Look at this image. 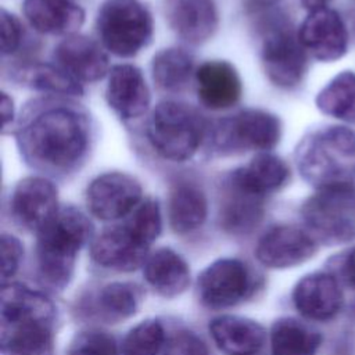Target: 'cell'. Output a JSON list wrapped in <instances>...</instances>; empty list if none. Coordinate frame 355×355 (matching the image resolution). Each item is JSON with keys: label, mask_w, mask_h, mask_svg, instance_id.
<instances>
[{"label": "cell", "mask_w": 355, "mask_h": 355, "mask_svg": "<svg viewBox=\"0 0 355 355\" xmlns=\"http://www.w3.org/2000/svg\"><path fill=\"white\" fill-rule=\"evenodd\" d=\"M15 137L22 158L32 168L67 173L89 150L90 123L76 107L47 103L21 121Z\"/></svg>", "instance_id": "cell-1"}, {"label": "cell", "mask_w": 355, "mask_h": 355, "mask_svg": "<svg viewBox=\"0 0 355 355\" xmlns=\"http://www.w3.org/2000/svg\"><path fill=\"white\" fill-rule=\"evenodd\" d=\"M294 157L300 175L316 190L355 183V130L351 128L334 125L309 132Z\"/></svg>", "instance_id": "cell-2"}, {"label": "cell", "mask_w": 355, "mask_h": 355, "mask_svg": "<svg viewBox=\"0 0 355 355\" xmlns=\"http://www.w3.org/2000/svg\"><path fill=\"white\" fill-rule=\"evenodd\" d=\"M92 230V223L83 212L75 207H65L39 232V270L49 284L64 287L69 282L76 255Z\"/></svg>", "instance_id": "cell-3"}, {"label": "cell", "mask_w": 355, "mask_h": 355, "mask_svg": "<svg viewBox=\"0 0 355 355\" xmlns=\"http://www.w3.org/2000/svg\"><path fill=\"white\" fill-rule=\"evenodd\" d=\"M200 114L187 104L165 100L153 110L147 137L153 148L165 159L184 162L200 148L205 135Z\"/></svg>", "instance_id": "cell-4"}, {"label": "cell", "mask_w": 355, "mask_h": 355, "mask_svg": "<svg viewBox=\"0 0 355 355\" xmlns=\"http://www.w3.org/2000/svg\"><path fill=\"white\" fill-rule=\"evenodd\" d=\"M96 28L101 44L114 55H136L151 40L154 24L140 0H105L98 8Z\"/></svg>", "instance_id": "cell-5"}, {"label": "cell", "mask_w": 355, "mask_h": 355, "mask_svg": "<svg viewBox=\"0 0 355 355\" xmlns=\"http://www.w3.org/2000/svg\"><path fill=\"white\" fill-rule=\"evenodd\" d=\"M214 148L220 154L269 151L282 137L280 119L261 108H247L216 122L211 132Z\"/></svg>", "instance_id": "cell-6"}, {"label": "cell", "mask_w": 355, "mask_h": 355, "mask_svg": "<svg viewBox=\"0 0 355 355\" xmlns=\"http://www.w3.org/2000/svg\"><path fill=\"white\" fill-rule=\"evenodd\" d=\"M313 237L330 244L355 237V186L320 189L301 208Z\"/></svg>", "instance_id": "cell-7"}, {"label": "cell", "mask_w": 355, "mask_h": 355, "mask_svg": "<svg viewBox=\"0 0 355 355\" xmlns=\"http://www.w3.org/2000/svg\"><path fill=\"white\" fill-rule=\"evenodd\" d=\"M261 61L268 79L282 89L298 86L306 72V51L298 33L283 19L265 31L261 44Z\"/></svg>", "instance_id": "cell-8"}, {"label": "cell", "mask_w": 355, "mask_h": 355, "mask_svg": "<svg viewBox=\"0 0 355 355\" xmlns=\"http://www.w3.org/2000/svg\"><path fill=\"white\" fill-rule=\"evenodd\" d=\"M141 200L143 190L139 180L123 172L101 173L86 189L89 211L103 220H115L129 215Z\"/></svg>", "instance_id": "cell-9"}, {"label": "cell", "mask_w": 355, "mask_h": 355, "mask_svg": "<svg viewBox=\"0 0 355 355\" xmlns=\"http://www.w3.org/2000/svg\"><path fill=\"white\" fill-rule=\"evenodd\" d=\"M10 207L19 226L39 233L58 212L57 187L43 176H26L14 187Z\"/></svg>", "instance_id": "cell-10"}, {"label": "cell", "mask_w": 355, "mask_h": 355, "mask_svg": "<svg viewBox=\"0 0 355 355\" xmlns=\"http://www.w3.org/2000/svg\"><path fill=\"white\" fill-rule=\"evenodd\" d=\"M297 33L305 51L319 61L331 62L347 53V26L340 14L329 7L311 11Z\"/></svg>", "instance_id": "cell-11"}, {"label": "cell", "mask_w": 355, "mask_h": 355, "mask_svg": "<svg viewBox=\"0 0 355 355\" xmlns=\"http://www.w3.org/2000/svg\"><path fill=\"white\" fill-rule=\"evenodd\" d=\"M251 279L247 266L232 258L218 259L208 265L198 277L201 301L211 308L237 304L250 290Z\"/></svg>", "instance_id": "cell-12"}, {"label": "cell", "mask_w": 355, "mask_h": 355, "mask_svg": "<svg viewBox=\"0 0 355 355\" xmlns=\"http://www.w3.org/2000/svg\"><path fill=\"white\" fill-rule=\"evenodd\" d=\"M316 251L315 237L293 225L269 229L258 241L257 258L269 268H291L309 259Z\"/></svg>", "instance_id": "cell-13"}, {"label": "cell", "mask_w": 355, "mask_h": 355, "mask_svg": "<svg viewBox=\"0 0 355 355\" xmlns=\"http://www.w3.org/2000/svg\"><path fill=\"white\" fill-rule=\"evenodd\" d=\"M105 98L121 118L136 119L147 112L151 94L137 67L119 64L114 65L108 72Z\"/></svg>", "instance_id": "cell-14"}, {"label": "cell", "mask_w": 355, "mask_h": 355, "mask_svg": "<svg viewBox=\"0 0 355 355\" xmlns=\"http://www.w3.org/2000/svg\"><path fill=\"white\" fill-rule=\"evenodd\" d=\"M53 57L55 64L78 82H96L110 72L105 51L85 35L67 36L55 46Z\"/></svg>", "instance_id": "cell-15"}, {"label": "cell", "mask_w": 355, "mask_h": 355, "mask_svg": "<svg viewBox=\"0 0 355 355\" xmlns=\"http://www.w3.org/2000/svg\"><path fill=\"white\" fill-rule=\"evenodd\" d=\"M196 86L200 103L212 111L232 108L243 93L237 69L222 60L202 62L196 71Z\"/></svg>", "instance_id": "cell-16"}, {"label": "cell", "mask_w": 355, "mask_h": 355, "mask_svg": "<svg viewBox=\"0 0 355 355\" xmlns=\"http://www.w3.org/2000/svg\"><path fill=\"white\" fill-rule=\"evenodd\" d=\"M148 247L125 225H121L100 233L92 243L90 254L97 263L105 268L129 272L146 262Z\"/></svg>", "instance_id": "cell-17"}, {"label": "cell", "mask_w": 355, "mask_h": 355, "mask_svg": "<svg viewBox=\"0 0 355 355\" xmlns=\"http://www.w3.org/2000/svg\"><path fill=\"white\" fill-rule=\"evenodd\" d=\"M295 308L308 319L329 320L343 306V291L337 279L330 273L304 276L293 291Z\"/></svg>", "instance_id": "cell-18"}, {"label": "cell", "mask_w": 355, "mask_h": 355, "mask_svg": "<svg viewBox=\"0 0 355 355\" xmlns=\"http://www.w3.org/2000/svg\"><path fill=\"white\" fill-rule=\"evenodd\" d=\"M53 304L43 294L22 284H4L0 294L1 324H51Z\"/></svg>", "instance_id": "cell-19"}, {"label": "cell", "mask_w": 355, "mask_h": 355, "mask_svg": "<svg viewBox=\"0 0 355 355\" xmlns=\"http://www.w3.org/2000/svg\"><path fill=\"white\" fill-rule=\"evenodd\" d=\"M22 12L44 35H73L85 21L83 8L71 0H24Z\"/></svg>", "instance_id": "cell-20"}, {"label": "cell", "mask_w": 355, "mask_h": 355, "mask_svg": "<svg viewBox=\"0 0 355 355\" xmlns=\"http://www.w3.org/2000/svg\"><path fill=\"white\" fill-rule=\"evenodd\" d=\"M175 33L191 43L208 40L218 28V10L214 0H176L169 12Z\"/></svg>", "instance_id": "cell-21"}, {"label": "cell", "mask_w": 355, "mask_h": 355, "mask_svg": "<svg viewBox=\"0 0 355 355\" xmlns=\"http://www.w3.org/2000/svg\"><path fill=\"white\" fill-rule=\"evenodd\" d=\"M216 345L230 355H252L265 343L263 327L247 318L225 315L209 324Z\"/></svg>", "instance_id": "cell-22"}, {"label": "cell", "mask_w": 355, "mask_h": 355, "mask_svg": "<svg viewBox=\"0 0 355 355\" xmlns=\"http://www.w3.org/2000/svg\"><path fill=\"white\" fill-rule=\"evenodd\" d=\"M288 176L287 164L268 151L257 154L247 165L234 169L229 175L236 184L261 197L279 190Z\"/></svg>", "instance_id": "cell-23"}, {"label": "cell", "mask_w": 355, "mask_h": 355, "mask_svg": "<svg viewBox=\"0 0 355 355\" xmlns=\"http://www.w3.org/2000/svg\"><path fill=\"white\" fill-rule=\"evenodd\" d=\"M144 276L148 284L164 297H176L190 282L189 266L184 259L169 248H159L147 257Z\"/></svg>", "instance_id": "cell-24"}, {"label": "cell", "mask_w": 355, "mask_h": 355, "mask_svg": "<svg viewBox=\"0 0 355 355\" xmlns=\"http://www.w3.org/2000/svg\"><path fill=\"white\" fill-rule=\"evenodd\" d=\"M262 198L240 187L227 176L219 214L222 226L234 233L251 230L262 216Z\"/></svg>", "instance_id": "cell-25"}, {"label": "cell", "mask_w": 355, "mask_h": 355, "mask_svg": "<svg viewBox=\"0 0 355 355\" xmlns=\"http://www.w3.org/2000/svg\"><path fill=\"white\" fill-rule=\"evenodd\" d=\"M207 198L204 191L191 183L176 184L168 201L171 227L176 233H190L198 229L207 218Z\"/></svg>", "instance_id": "cell-26"}, {"label": "cell", "mask_w": 355, "mask_h": 355, "mask_svg": "<svg viewBox=\"0 0 355 355\" xmlns=\"http://www.w3.org/2000/svg\"><path fill=\"white\" fill-rule=\"evenodd\" d=\"M320 341L316 330L294 318H280L272 326L273 355H315Z\"/></svg>", "instance_id": "cell-27"}, {"label": "cell", "mask_w": 355, "mask_h": 355, "mask_svg": "<svg viewBox=\"0 0 355 355\" xmlns=\"http://www.w3.org/2000/svg\"><path fill=\"white\" fill-rule=\"evenodd\" d=\"M320 112L344 122H355V72L344 71L331 78L318 93Z\"/></svg>", "instance_id": "cell-28"}, {"label": "cell", "mask_w": 355, "mask_h": 355, "mask_svg": "<svg viewBox=\"0 0 355 355\" xmlns=\"http://www.w3.org/2000/svg\"><path fill=\"white\" fill-rule=\"evenodd\" d=\"M15 79L28 87L51 94L80 96L83 93L79 82L58 65L28 64L15 71Z\"/></svg>", "instance_id": "cell-29"}, {"label": "cell", "mask_w": 355, "mask_h": 355, "mask_svg": "<svg viewBox=\"0 0 355 355\" xmlns=\"http://www.w3.org/2000/svg\"><path fill=\"white\" fill-rule=\"evenodd\" d=\"M191 72L193 57L183 49H162L153 57V79L164 90L183 89L189 83Z\"/></svg>", "instance_id": "cell-30"}, {"label": "cell", "mask_w": 355, "mask_h": 355, "mask_svg": "<svg viewBox=\"0 0 355 355\" xmlns=\"http://www.w3.org/2000/svg\"><path fill=\"white\" fill-rule=\"evenodd\" d=\"M51 343V324L1 326V349L8 355H43Z\"/></svg>", "instance_id": "cell-31"}, {"label": "cell", "mask_w": 355, "mask_h": 355, "mask_svg": "<svg viewBox=\"0 0 355 355\" xmlns=\"http://www.w3.org/2000/svg\"><path fill=\"white\" fill-rule=\"evenodd\" d=\"M141 300L140 290L130 283H110L98 294L100 309L111 319L132 316Z\"/></svg>", "instance_id": "cell-32"}, {"label": "cell", "mask_w": 355, "mask_h": 355, "mask_svg": "<svg viewBox=\"0 0 355 355\" xmlns=\"http://www.w3.org/2000/svg\"><path fill=\"white\" fill-rule=\"evenodd\" d=\"M139 240L150 245L161 233L162 219L159 205L153 198L141 200V202L129 214L123 223Z\"/></svg>", "instance_id": "cell-33"}, {"label": "cell", "mask_w": 355, "mask_h": 355, "mask_svg": "<svg viewBox=\"0 0 355 355\" xmlns=\"http://www.w3.org/2000/svg\"><path fill=\"white\" fill-rule=\"evenodd\" d=\"M164 343V330L157 320L136 324L123 341V355H158Z\"/></svg>", "instance_id": "cell-34"}, {"label": "cell", "mask_w": 355, "mask_h": 355, "mask_svg": "<svg viewBox=\"0 0 355 355\" xmlns=\"http://www.w3.org/2000/svg\"><path fill=\"white\" fill-rule=\"evenodd\" d=\"M68 355H116V345L110 334L100 330H86L75 336Z\"/></svg>", "instance_id": "cell-35"}, {"label": "cell", "mask_w": 355, "mask_h": 355, "mask_svg": "<svg viewBox=\"0 0 355 355\" xmlns=\"http://www.w3.org/2000/svg\"><path fill=\"white\" fill-rule=\"evenodd\" d=\"M0 248H1V277L3 280H7L17 272L24 250L19 240L7 233L1 234Z\"/></svg>", "instance_id": "cell-36"}, {"label": "cell", "mask_w": 355, "mask_h": 355, "mask_svg": "<svg viewBox=\"0 0 355 355\" xmlns=\"http://www.w3.org/2000/svg\"><path fill=\"white\" fill-rule=\"evenodd\" d=\"M165 355H208V351L202 340L196 334L180 331L169 340Z\"/></svg>", "instance_id": "cell-37"}, {"label": "cell", "mask_w": 355, "mask_h": 355, "mask_svg": "<svg viewBox=\"0 0 355 355\" xmlns=\"http://www.w3.org/2000/svg\"><path fill=\"white\" fill-rule=\"evenodd\" d=\"M1 53L3 55L12 54L21 44L22 26L15 15L1 8Z\"/></svg>", "instance_id": "cell-38"}, {"label": "cell", "mask_w": 355, "mask_h": 355, "mask_svg": "<svg viewBox=\"0 0 355 355\" xmlns=\"http://www.w3.org/2000/svg\"><path fill=\"white\" fill-rule=\"evenodd\" d=\"M340 273L343 279L352 287H355V247L351 248L340 263Z\"/></svg>", "instance_id": "cell-39"}, {"label": "cell", "mask_w": 355, "mask_h": 355, "mask_svg": "<svg viewBox=\"0 0 355 355\" xmlns=\"http://www.w3.org/2000/svg\"><path fill=\"white\" fill-rule=\"evenodd\" d=\"M1 114H3V126L7 128L14 116L12 100L7 96V93L1 94Z\"/></svg>", "instance_id": "cell-40"}, {"label": "cell", "mask_w": 355, "mask_h": 355, "mask_svg": "<svg viewBox=\"0 0 355 355\" xmlns=\"http://www.w3.org/2000/svg\"><path fill=\"white\" fill-rule=\"evenodd\" d=\"M298 1L309 12L315 11V10H319V8H324L330 3V0H298Z\"/></svg>", "instance_id": "cell-41"}, {"label": "cell", "mask_w": 355, "mask_h": 355, "mask_svg": "<svg viewBox=\"0 0 355 355\" xmlns=\"http://www.w3.org/2000/svg\"><path fill=\"white\" fill-rule=\"evenodd\" d=\"M251 1L259 7H268V6H273L279 0H251Z\"/></svg>", "instance_id": "cell-42"}]
</instances>
